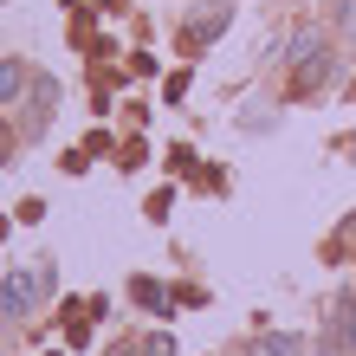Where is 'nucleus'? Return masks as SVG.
Instances as JSON below:
<instances>
[{"mask_svg": "<svg viewBox=\"0 0 356 356\" xmlns=\"http://www.w3.org/2000/svg\"><path fill=\"white\" fill-rule=\"evenodd\" d=\"M227 19H234V0H207L201 13H188L181 19V52H207L227 33Z\"/></svg>", "mask_w": 356, "mask_h": 356, "instance_id": "nucleus-1", "label": "nucleus"}, {"mask_svg": "<svg viewBox=\"0 0 356 356\" xmlns=\"http://www.w3.org/2000/svg\"><path fill=\"white\" fill-rule=\"evenodd\" d=\"M46 298V285H39V272H13L7 285H0V324H19L33 318V305Z\"/></svg>", "mask_w": 356, "mask_h": 356, "instance_id": "nucleus-2", "label": "nucleus"}, {"mask_svg": "<svg viewBox=\"0 0 356 356\" xmlns=\"http://www.w3.org/2000/svg\"><path fill=\"white\" fill-rule=\"evenodd\" d=\"M356 343V291H343L337 305H330V337H324V356H343Z\"/></svg>", "mask_w": 356, "mask_h": 356, "instance_id": "nucleus-3", "label": "nucleus"}, {"mask_svg": "<svg viewBox=\"0 0 356 356\" xmlns=\"http://www.w3.org/2000/svg\"><path fill=\"white\" fill-rule=\"evenodd\" d=\"M130 298L143 305V311H156V318H169V285H162V279H143V272H136V279H130Z\"/></svg>", "mask_w": 356, "mask_h": 356, "instance_id": "nucleus-4", "label": "nucleus"}, {"mask_svg": "<svg viewBox=\"0 0 356 356\" xmlns=\"http://www.w3.org/2000/svg\"><path fill=\"white\" fill-rule=\"evenodd\" d=\"M33 111H26V130H46V123H52V104H58V85H52V78H33Z\"/></svg>", "mask_w": 356, "mask_h": 356, "instance_id": "nucleus-5", "label": "nucleus"}, {"mask_svg": "<svg viewBox=\"0 0 356 356\" xmlns=\"http://www.w3.org/2000/svg\"><path fill=\"white\" fill-rule=\"evenodd\" d=\"M246 356H305V337H291V330H266V337H253Z\"/></svg>", "mask_w": 356, "mask_h": 356, "instance_id": "nucleus-6", "label": "nucleus"}, {"mask_svg": "<svg viewBox=\"0 0 356 356\" xmlns=\"http://www.w3.org/2000/svg\"><path fill=\"white\" fill-rule=\"evenodd\" d=\"M19 91H33V72L19 58H0V104H13Z\"/></svg>", "mask_w": 356, "mask_h": 356, "instance_id": "nucleus-7", "label": "nucleus"}, {"mask_svg": "<svg viewBox=\"0 0 356 356\" xmlns=\"http://www.w3.org/2000/svg\"><path fill=\"white\" fill-rule=\"evenodd\" d=\"M143 356H175V337H169V330H156V337L143 343Z\"/></svg>", "mask_w": 356, "mask_h": 356, "instance_id": "nucleus-8", "label": "nucleus"}, {"mask_svg": "<svg viewBox=\"0 0 356 356\" xmlns=\"http://www.w3.org/2000/svg\"><path fill=\"white\" fill-rule=\"evenodd\" d=\"M0 162H7V123H0Z\"/></svg>", "mask_w": 356, "mask_h": 356, "instance_id": "nucleus-9", "label": "nucleus"}]
</instances>
